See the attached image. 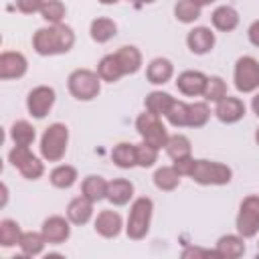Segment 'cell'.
<instances>
[{
  "label": "cell",
  "mask_w": 259,
  "mask_h": 259,
  "mask_svg": "<svg viewBox=\"0 0 259 259\" xmlns=\"http://www.w3.org/2000/svg\"><path fill=\"white\" fill-rule=\"evenodd\" d=\"M247 36H249V42H251L253 47H257V49H259V20H255V22L249 26Z\"/></svg>",
  "instance_id": "42"
},
{
  "label": "cell",
  "mask_w": 259,
  "mask_h": 259,
  "mask_svg": "<svg viewBox=\"0 0 259 259\" xmlns=\"http://www.w3.org/2000/svg\"><path fill=\"white\" fill-rule=\"evenodd\" d=\"M40 233L45 235L49 245H61L71 237V221L65 217H59V214L49 217V219H45Z\"/></svg>",
  "instance_id": "12"
},
{
  "label": "cell",
  "mask_w": 259,
  "mask_h": 259,
  "mask_svg": "<svg viewBox=\"0 0 259 259\" xmlns=\"http://www.w3.org/2000/svg\"><path fill=\"white\" fill-rule=\"evenodd\" d=\"M255 142H257V146H259V127H257V132H255Z\"/></svg>",
  "instance_id": "48"
},
{
  "label": "cell",
  "mask_w": 259,
  "mask_h": 259,
  "mask_svg": "<svg viewBox=\"0 0 259 259\" xmlns=\"http://www.w3.org/2000/svg\"><path fill=\"white\" fill-rule=\"evenodd\" d=\"M210 119V107L206 105V101H194L188 103V127H202L206 125Z\"/></svg>",
  "instance_id": "35"
},
{
  "label": "cell",
  "mask_w": 259,
  "mask_h": 259,
  "mask_svg": "<svg viewBox=\"0 0 259 259\" xmlns=\"http://www.w3.org/2000/svg\"><path fill=\"white\" fill-rule=\"evenodd\" d=\"M172 75H174V65L170 59H164V57L152 59L146 67V79L152 85H164L172 79Z\"/></svg>",
  "instance_id": "17"
},
{
  "label": "cell",
  "mask_w": 259,
  "mask_h": 259,
  "mask_svg": "<svg viewBox=\"0 0 259 259\" xmlns=\"http://www.w3.org/2000/svg\"><path fill=\"white\" fill-rule=\"evenodd\" d=\"M115 55H117V59H119L121 69H123L125 75H134V73H138V71L142 69V53H140L138 47L125 45V47H121Z\"/></svg>",
  "instance_id": "25"
},
{
  "label": "cell",
  "mask_w": 259,
  "mask_h": 259,
  "mask_svg": "<svg viewBox=\"0 0 259 259\" xmlns=\"http://www.w3.org/2000/svg\"><path fill=\"white\" fill-rule=\"evenodd\" d=\"M45 6V0H16V8L22 14H34L40 12Z\"/></svg>",
  "instance_id": "40"
},
{
  "label": "cell",
  "mask_w": 259,
  "mask_h": 259,
  "mask_svg": "<svg viewBox=\"0 0 259 259\" xmlns=\"http://www.w3.org/2000/svg\"><path fill=\"white\" fill-rule=\"evenodd\" d=\"M136 130L142 138V142H148L152 146H156L158 150L166 148V142L170 138L166 125L162 123V119L150 111H144L136 117Z\"/></svg>",
  "instance_id": "6"
},
{
  "label": "cell",
  "mask_w": 259,
  "mask_h": 259,
  "mask_svg": "<svg viewBox=\"0 0 259 259\" xmlns=\"http://www.w3.org/2000/svg\"><path fill=\"white\" fill-rule=\"evenodd\" d=\"M130 2H138V4H152L156 0H130Z\"/></svg>",
  "instance_id": "46"
},
{
  "label": "cell",
  "mask_w": 259,
  "mask_h": 259,
  "mask_svg": "<svg viewBox=\"0 0 259 259\" xmlns=\"http://www.w3.org/2000/svg\"><path fill=\"white\" fill-rule=\"evenodd\" d=\"M107 180L103 178V176H99V174H89L87 178H83V182H81V194L83 196H87L89 200H93V202H99V200H103L105 196H107Z\"/></svg>",
  "instance_id": "21"
},
{
  "label": "cell",
  "mask_w": 259,
  "mask_h": 259,
  "mask_svg": "<svg viewBox=\"0 0 259 259\" xmlns=\"http://www.w3.org/2000/svg\"><path fill=\"white\" fill-rule=\"evenodd\" d=\"M75 45V32L67 24H49L34 32L32 36V49L40 57H53L69 53Z\"/></svg>",
  "instance_id": "1"
},
{
  "label": "cell",
  "mask_w": 259,
  "mask_h": 259,
  "mask_svg": "<svg viewBox=\"0 0 259 259\" xmlns=\"http://www.w3.org/2000/svg\"><path fill=\"white\" fill-rule=\"evenodd\" d=\"M233 81L239 93H255L259 89V61L249 55L237 59Z\"/></svg>",
  "instance_id": "7"
},
{
  "label": "cell",
  "mask_w": 259,
  "mask_h": 259,
  "mask_svg": "<svg viewBox=\"0 0 259 259\" xmlns=\"http://www.w3.org/2000/svg\"><path fill=\"white\" fill-rule=\"evenodd\" d=\"M206 79L208 77L200 71H182L176 77V89L186 97H198L204 93Z\"/></svg>",
  "instance_id": "15"
},
{
  "label": "cell",
  "mask_w": 259,
  "mask_h": 259,
  "mask_svg": "<svg viewBox=\"0 0 259 259\" xmlns=\"http://www.w3.org/2000/svg\"><path fill=\"white\" fill-rule=\"evenodd\" d=\"M111 160L117 168H134L138 166V158H136V144H127V142H119L117 146H113L111 150Z\"/></svg>",
  "instance_id": "26"
},
{
  "label": "cell",
  "mask_w": 259,
  "mask_h": 259,
  "mask_svg": "<svg viewBox=\"0 0 259 259\" xmlns=\"http://www.w3.org/2000/svg\"><path fill=\"white\" fill-rule=\"evenodd\" d=\"M67 89L77 101H91L101 91V77L91 69H75L67 79Z\"/></svg>",
  "instance_id": "4"
},
{
  "label": "cell",
  "mask_w": 259,
  "mask_h": 259,
  "mask_svg": "<svg viewBox=\"0 0 259 259\" xmlns=\"http://www.w3.org/2000/svg\"><path fill=\"white\" fill-rule=\"evenodd\" d=\"M89 34H91V38H93L97 45H103V42L111 40V38L117 34V24H115L111 18L99 16V18H95V20L91 22Z\"/></svg>",
  "instance_id": "23"
},
{
  "label": "cell",
  "mask_w": 259,
  "mask_h": 259,
  "mask_svg": "<svg viewBox=\"0 0 259 259\" xmlns=\"http://www.w3.org/2000/svg\"><path fill=\"white\" fill-rule=\"evenodd\" d=\"M55 99H57V93L53 87L49 85H38L34 87L28 97H26V109L28 113L34 117V119H42L55 105Z\"/></svg>",
  "instance_id": "10"
},
{
  "label": "cell",
  "mask_w": 259,
  "mask_h": 259,
  "mask_svg": "<svg viewBox=\"0 0 259 259\" xmlns=\"http://www.w3.org/2000/svg\"><path fill=\"white\" fill-rule=\"evenodd\" d=\"M10 138H12L14 146H30L36 138V132L26 119H18L10 127Z\"/></svg>",
  "instance_id": "33"
},
{
  "label": "cell",
  "mask_w": 259,
  "mask_h": 259,
  "mask_svg": "<svg viewBox=\"0 0 259 259\" xmlns=\"http://www.w3.org/2000/svg\"><path fill=\"white\" fill-rule=\"evenodd\" d=\"M251 109H253V113L259 117V91L255 93V97L251 99Z\"/></svg>",
  "instance_id": "43"
},
{
  "label": "cell",
  "mask_w": 259,
  "mask_h": 259,
  "mask_svg": "<svg viewBox=\"0 0 259 259\" xmlns=\"http://www.w3.org/2000/svg\"><path fill=\"white\" fill-rule=\"evenodd\" d=\"M217 253L219 257H229V259H237L245 253V237L237 235H223L217 241Z\"/></svg>",
  "instance_id": "22"
},
{
  "label": "cell",
  "mask_w": 259,
  "mask_h": 259,
  "mask_svg": "<svg viewBox=\"0 0 259 259\" xmlns=\"http://www.w3.org/2000/svg\"><path fill=\"white\" fill-rule=\"evenodd\" d=\"M101 4H115V2H119V0H99Z\"/></svg>",
  "instance_id": "47"
},
{
  "label": "cell",
  "mask_w": 259,
  "mask_h": 259,
  "mask_svg": "<svg viewBox=\"0 0 259 259\" xmlns=\"http://www.w3.org/2000/svg\"><path fill=\"white\" fill-rule=\"evenodd\" d=\"M204 255H217L219 257L217 249L214 251H208V249H200V247H186L182 251V257H204Z\"/></svg>",
  "instance_id": "41"
},
{
  "label": "cell",
  "mask_w": 259,
  "mask_h": 259,
  "mask_svg": "<svg viewBox=\"0 0 259 259\" xmlns=\"http://www.w3.org/2000/svg\"><path fill=\"white\" fill-rule=\"evenodd\" d=\"M180 174H178V170L174 168V166H162V168H158L156 172H154V184H156V188L158 190H162V192H172V190H176L178 188V184H180Z\"/></svg>",
  "instance_id": "28"
},
{
  "label": "cell",
  "mask_w": 259,
  "mask_h": 259,
  "mask_svg": "<svg viewBox=\"0 0 259 259\" xmlns=\"http://www.w3.org/2000/svg\"><path fill=\"white\" fill-rule=\"evenodd\" d=\"M172 101H174V97L170 93H166V91H152V93L146 95L144 105H146V111L162 117V115H166V111L172 105Z\"/></svg>",
  "instance_id": "30"
},
{
  "label": "cell",
  "mask_w": 259,
  "mask_h": 259,
  "mask_svg": "<svg viewBox=\"0 0 259 259\" xmlns=\"http://www.w3.org/2000/svg\"><path fill=\"white\" fill-rule=\"evenodd\" d=\"M158 148L148 144V142H142V144H136V158H138V166L142 168H150L158 162Z\"/></svg>",
  "instance_id": "39"
},
{
  "label": "cell",
  "mask_w": 259,
  "mask_h": 259,
  "mask_svg": "<svg viewBox=\"0 0 259 259\" xmlns=\"http://www.w3.org/2000/svg\"><path fill=\"white\" fill-rule=\"evenodd\" d=\"M200 12H202V8L194 0H178L174 4V16L182 24H192L194 20L200 18Z\"/></svg>",
  "instance_id": "32"
},
{
  "label": "cell",
  "mask_w": 259,
  "mask_h": 259,
  "mask_svg": "<svg viewBox=\"0 0 259 259\" xmlns=\"http://www.w3.org/2000/svg\"><path fill=\"white\" fill-rule=\"evenodd\" d=\"M186 45L194 55H206L214 47V32L208 26H194L186 34Z\"/></svg>",
  "instance_id": "16"
},
{
  "label": "cell",
  "mask_w": 259,
  "mask_h": 259,
  "mask_svg": "<svg viewBox=\"0 0 259 259\" xmlns=\"http://www.w3.org/2000/svg\"><path fill=\"white\" fill-rule=\"evenodd\" d=\"M214 115L223 123H237V121H241L245 117V103L239 97L225 95L221 101H217Z\"/></svg>",
  "instance_id": "14"
},
{
  "label": "cell",
  "mask_w": 259,
  "mask_h": 259,
  "mask_svg": "<svg viewBox=\"0 0 259 259\" xmlns=\"http://www.w3.org/2000/svg\"><path fill=\"white\" fill-rule=\"evenodd\" d=\"M69 144V127L65 123H51L40 136V156L47 162L63 160Z\"/></svg>",
  "instance_id": "5"
},
{
  "label": "cell",
  "mask_w": 259,
  "mask_h": 259,
  "mask_svg": "<svg viewBox=\"0 0 259 259\" xmlns=\"http://www.w3.org/2000/svg\"><path fill=\"white\" fill-rule=\"evenodd\" d=\"M65 14H67V8L61 0H45V6L40 10L42 20H47L49 24H61Z\"/></svg>",
  "instance_id": "37"
},
{
  "label": "cell",
  "mask_w": 259,
  "mask_h": 259,
  "mask_svg": "<svg viewBox=\"0 0 259 259\" xmlns=\"http://www.w3.org/2000/svg\"><path fill=\"white\" fill-rule=\"evenodd\" d=\"M186 176L192 178L196 184H202V186H223V184L231 182L233 170L223 162L192 158V164H190V170Z\"/></svg>",
  "instance_id": "2"
},
{
  "label": "cell",
  "mask_w": 259,
  "mask_h": 259,
  "mask_svg": "<svg viewBox=\"0 0 259 259\" xmlns=\"http://www.w3.org/2000/svg\"><path fill=\"white\" fill-rule=\"evenodd\" d=\"M194 2L202 8V6H210V4H212V2H217V0H194Z\"/></svg>",
  "instance_id": "45"
},
{
  "label": "cell",
  "mask_w": 259,
  "mask_h": 259,
  "mask_svg": "<svg viewBox=\"0 0 259 259\" xmlns=\"http://www.w3.org/2000/svg\"><path fill=\"white\" fill-rule=\"evenodd\" d=\"M166 154L172 158V162L192 156V144L184 134H174L166 142Z\"/></svg>",
  "instance_id": "29"
},
{
  "label": "cell",
  "mask_w": 259,
  "mask_h": 259,
  "mask_svg": "<svg viewBox=\"0 0 259 259\" xmlns=\"http://www.w3.org/2000/svg\"><path fill=\"white\" fill-rule=\"evenodd\" d=\"M6 202H8V186L2 184V206H6Z\"/></svg>",
  "instance_id": "44"
},
{
  "label": "cell",
  "mask_w": 259,
  "mask_h": 259,
  "mask_svg": "<svg viewBox=\"0 0 259 259\" xmlns=\"http://www.w3.org/2000/svg\"><path fill=\"white\" fill-rule=\"evenodd\" d=\"M113 206H123L134 198V184L125 178H115L109 180L107 184V196H105Z\"/></svg>",
  "instance_id": "19"
},
{
  "label": "cell",
  "mask_w": 259,
  "mask_h": 259,
  "mask_svg": "<svg viewBox=\"0 0 259 259\" xmlns=\"http://www.w3.org/2000/svg\"><path fill=\"white\" fill-rule=\"evenodd\" d=\"M164 117L174 127H186L188 125V103H184L180 99H174Z\"/></svg>",
  "instance_id": "36"
},
{
  "label": "cell",
  "mask_w": 259,
  "mask_h": 259,
  "mask_svg": "<svg viewBox=\"0 0 259 259\" xmlns=\"http://www.w3.org/2000/svg\"><path fill=\"white\" fill-rule=\"evenodd\" d=\"M93 229L99 237L103 239H115L121 229H123V221H121V214L117 210H101L97 217H95V223H93Z\"/></svg>",
  "instance_id": "13"
},
{
  "label": "cell",
  "mask_w": 259,
  "mask_h": 259,
  "mask_svg": "<svg viewBox=\"0 0 259 259\" xmlns=\"http://www.w3.org/2000/svg\"><path fill=\"white\" fill-rule=\"evenodd\" d=\"M20 237H22V231H20V225L16 221H12V219H2L0 221V245L4 249L18 245Z\"/></svg>",
  "instance_id": "34"
},
{
  "label": "cell",
  "mask_w": 259,
  "mask_h": 259,
  "mask_svg": "<svg viewBox=\"0 0 259 259\" xmlns=\"http://www.w3.org/2000/svg\"><path fill=\"white\" fill-rule=\"evenodd\" d=\"M152 212H154V202L148 196H140L132 202L130 206V214H127V223H125V235L132 241H142L148 231H150V223H152Z\"/></svg>",
  "instance_id": "3"
},
{
  "label": "cell",
  "mask_w": 259,
  "mask_h": 259,
  "mask_svg": "<svg viewBox=\"0 0 259 259\" xmlns=\"http://www.w3.org/2000/svg\"><path fill=\"white\" fill-rule=\"evenodd\" d=\"M225 95H227V83H225L221 77H217V75H214V77H208L202 97H204L206 101L217 103V101H221Z\"/></svg>",
  "instance_id": "38"
},
{
  "label": "cell",
  "mask_w": 259,
  "mask_h": 259,
  "mask_svg": "<svg viewBox=\"0 0 259 259\" xmlns=\"http://www.w3.org/2000/svg\"><path fill=\"white\" fill-rule=\"evenodd\" d=\"M210 20H212V26L221 32H231L239 26V12L233 8V6H217L210 14Z\"/></svg>",
  "instance_id": "20"
},
{
  "label": "cell",
  "mask_w": 259,
  "mask_h": 259,
  "mask_svg": "<svg viewBox=\"0 0 259 259\" xmlns=\"http://www.w3.org/2000/svg\"><path fill=\"white\" fill-rule=\"evenodd\" d=\"M8 160L10 164L26 178V180H38L45 174V164L38 156H34L28 146H14L8 152Z\"/></svg>",
  "instance_id": "8"
},
{
  "label": "cell",
  "mask_w": 259,
  "mask_h": 259,
  "mask_svg": "<svg viewBox=\"0 0 259 259\" xmlns=\"http://www.w3.org/2000/svg\"><path fill=\"white\" fill-rule=\"evenodd\" d=\"M97 73H99L101 81H107V83H117V81L125 75L123 69H121V63H119V59H117L115 53H113V55H105V57L99 61V65H97Z\"/></svg>",
  "instance_id": "24"
},
{
  "label": "cell",
  "mask_w": 259,
  "mask_h": 259,
  "mask_svg": "<svg viewBox=\"0 0 259 259\" xmlns=\"http://www.w3.org/2000/svg\"><path fill=\"white\" fill-rule=\"evenodd\" d=\"M235 225H237V233L245 239H251L259 233V196L257 194H249L243 198Z\"/></svg>",
  "instance_id": "9"
},
{
  "label": "cell",
  "mask_w": 259,
  "mask_h": 259,
  "mask_svg": "<svg viewBox=\"0 0 259 259\" xmlns=\"http://www.w3.org/2000/svg\"><path fill=\"white\" fill-rule=\"evenodd\" d=\"M45 245H47L45 235H42V233H34V231L22 233L20 243H18L22 255H26V257H36V255H40L42 249H45Z\"/></svg>",
  "instance_id": "31"
},
{
  "label": "cell",
  "mask_w": 259,
  "mask_h": 259,
  "mask_svg": "<svg viewBox=\"0 0 259 259\" xmlns=\"http://www.w3.org/2000/svg\"><path fill=\"white\" fill-rule=\"evenodd\" d=\"M28 69V61L22 53L16 51H4L0 55V79L10 81V79H20L24 77Z\"/></svg>",
  "instance_id": "11"
},
{
  "label": "cell",
  "mask_w": 259,
  "mask_h": 259,
  "mask_svg": "<svg viewBox=\"0 0 259 259\" xmlns=\"http://www.w3.org/2000/svg\"><path fill=\"white\" fill-rule=\"evenodd\" d=\"M93 200H89L87 196H75L69 204H67V219L71 221V225H87L93 217Z\"/></svg>",
  "instance_id": "18"
},
{
  "label": "cell",
  "mask_w": 259,
  "mask_h": 259,
  "mask_svg": "<svg viewBox=\"0 0 259 259\" xmlns=\"http://www.w3.org/2000/svg\"><path fill=\"white\" fill-rule=\"evenodd\" d=\"M77 178H79L77 168L71 166V164H59L57 168L51 170V176H49L51 184H53L55 188H61V190L71 188V186L77 182Z\"/></svg>",
  "instance_id": "27"
}]
</instances>
